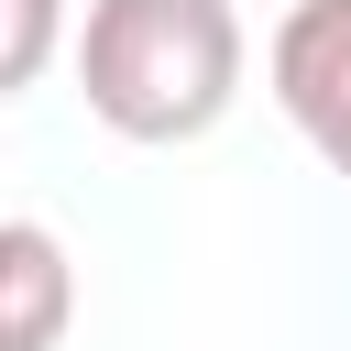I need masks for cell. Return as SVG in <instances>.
Instances as JSON below:
<instances>
[{
	"mask_svg": "<svg viewBox=\"0 0 351 351\" xmlns=\"http://www.w3.org/2000/svg\"><path fill=\"white\" fill-rule=\"evenodd\" d=\"M241 11L230 0H88L77 22V99L121 143H197L241 99Z\"/></svg>",
	"mask_w": 351,
	"mask_h": 351,
	"instance_id": "1",
	"label": "cell"
},
{
	"mask_svg": "<svg viewBox=\"0 0 351 351\" xmlns=\"http://www.w3.org/2000/svg\"><path fill=\"white\" fill-rule=\"evenodd\" d=\"M263 77H274V110L296 121V143L351 186V0H285Z\"/></svg>",
	"mask_w": 351,
	"mask_h": 351,
	"instance_id": "2",
	"label": "cell"
},
{
	"mask_svg": "<svg viewBox=\"0 0 351 351\" xmlns=\"http://www.w3.org/2000/svg\"><path fill=\"white\" fill-rule=\"evenodd\" d=\"M77 329V263L44 219H0V351H55Z\"/></svg>",
	"mask_w": 351,
	"mask_h": 351,
	"instance_id": "3",
	"label": "cell"
},
{
	"mask_svg": "<svg viewBox=\"0 0 351 351\" xmlns=\"http://www.w3.org/2000/svg\"><path fill=\"white\" fill-rule=\"evenodd\" d=\"M66 55V0H0V99H22Z\"/></svg>",
	"mask_w": 351,
	"mask_h": 351,
	"instance_id": "4",
	"label": "cell"
}]
</instances>
